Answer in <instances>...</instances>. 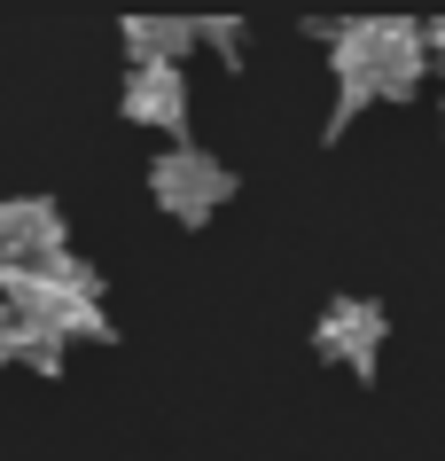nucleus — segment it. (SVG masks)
Wrapping results in <instances>:
<instances>
[{"instance_id": "0eeeda50", "label": "nucleus", "mask_w": 445, "mask_h": 461, "mask_svg": "<svg viewBox=\"0 0 445 461\" xmlns=\"http://www.w3.org/2000/svg\"><path fill=\"white\" fill-rule=\"evenodd\" d=\"M196 48V24H180V16H125V55L133 63H165L180 71V55Z\"/></svg>"}, {"instance_id": "9d476101", "label": "nucleus", "mask_w": 445, "mask_h": 461, "mask_svg": "<svg viewBox=\"0 0 445 461\" xmlns=\"http://www.w3.org/2000/svg\"><path fill=\"white\" fill-rule=\"evenodd\" d=\"M422 48H430V55H438V63H445V16H438V24H430V32H422Z\"/></svg>"}, {"instance_id": "20e7f679", "label": "nucleus", "mask_w": 445, "mask_h": 461, "mask_svg": "<svg viewBox=\"0 0 445 461\" xmlns=\"http://www.w3.org/2000/svg\"><path fill=\"white\" fill-rule=\"evenodd\" d=\"M63 258H71L63 212L48 195H8L0 203V274H55Z\"/></svg>"}, {"instance_id": "6e6552de", "label": "nucleus", "mask_w": 445, "mask_h": 461, "mask_svg": "<svg viewBox=\"0 0 445 461\" xmlns=\"http://www.w3.org/2000/svg\"><path fill=\"white\" fill-rule=\"evenodd\" d=\"M196 40H211L219 55H235L243 48V24H219V16H211V24H196Z\"/></svg>"}, {"instance_id": "1a4fd4ad", "label": "nucleus", "mask_w": 445, "mask_h": 461, "mask_svg": "<svg viewBox=\"0 0 445 461\" xmlns=\"http://www.w3.org/2000/svg\"><path fill=\"white\" fill-rule=\"evenodd\" d=\"M16 337H24V329H16V313H8V297H0V367L16 360Z\"/></svg>"}, {"instance_id": "f257e3e1", "label": "nucleus", "mask_w": 445, "mask_h": 461, "mask_svg": "<svg viewBox=\"0 0 445 461\" xmlns=\"http://www.w3.org/2000/svg\"><path fill=\"white\" fill-rule=\"evenodd\" d=\"M430 71V48H422V24L406 16H360V24L336 32V133H344L368 102H406L414 78Z\"/></svg>"}, {"instance_id": "39448f33", "label": "nucleus", "mask_w": 445, "mask_h": 461, "mask_svg": "<svg viewBox=\"0 0 445 461\" xmlns=\"http://www.w3.org/2000/svg\"><path fill=\"white\" fill-rule=\"evenodd\" d=\"M313 352H321L328 367L368 375L375 352H383V305H375V297H336L321 313V329H313Z\"/></svg>"}, {"instance_id": "423d86ee", "label": "nucleus", "mask_w": 445, "mask_h": 461, "mask_svg": "<svg viewBox=\"0 0 445 461\" xmlns=\"http://www.w3.org/2000/svg\"><path fill=\"white\" fill-rule=\"evenodd\" d=\"M118 102H125L133 125H156V133H180V125H188V78L165 71V63H133Z\"/></svg>"}, {"instance_id": "f03ea898", "label": "nucleus", "mask_w": 445, "mask_h": 461, "mask_svg": "<svg viewBox=\"0 0 445 461\" xmlns=\"http://www.w3.org/2000/svg\"><path fill=\"white\" fill-rule=\"evenodd\" d=\"M0 297L24 337H48V344H71V337H110V313H102V282L78 258H63L55 274H0Z\"/></svg>"}, {"instance_id": "7ed1b4c3", "label": "nucleus", "mask_w": 445, "mask_h": 461, "mask_svg": "<svg viewBox=\"0 0 445 461\" xmlns=\"http://www.w3.org/2000/svg\"><path fill=\"white\" fill-rule=\"evenodd\" d=\"M148 195H156V212H173L180 227H203V219H211L227 195H235V172H227L211 149L173 141L156 165H148Z\"/></svg>"}]
</instances>
